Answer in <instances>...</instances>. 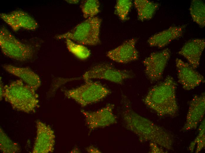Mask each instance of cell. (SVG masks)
<instances>
[{"label":"cell","instance_id":"obj_23","mask_svg":"<svg viewBox=\"0 0 205 153\" xmlns=\"http://www.w3.org/2000/svg\"><path fill=\"white\" fill-rule=\"evenodd\" d=\"M201 123L198 129V134L189 147V150L191 152H193L196 148L195 152L199 153L205 147V119H204Z\"/></svg>","mask_w":205,"mask_h":153},{"label":"cell","instance_id":"obj_9","mask_svg":"<svg viewBox=\"0 0 205 153\" xmlns=\"http://www.w3.org/2000/svg\"><path fill=\"white\" fill-rule=\"evenodd\" d=\"M114 105L108 104L105 107L94 112L81 110L85 119V123L90 130L109 126L116 123L117 118L113 113Z\"/></svg>","mask_w":205,"mask_h":153},{"label":"cell","instance_id":"obj_5","mask_svg":"<svg viewBox=\"0 0 205 153\" xmlns=\"http://www.w3.org/2000/svg\"><path fill=\"white\" fill-rule=\"evenodd\" d=\"M85 82L76 88L64 90L65 95L84 107L100 101L111 93L110 90L97 82L90 80Z\"/></svg>","mask_w":205,"mask_h":153},{"label":"cell","instance_id":"obj_12","mask_svg":"<svg viewBox=\"0 0 205 153\" xmlns=\"http://www.w3.org/2000/svg\"><path fill=\"white\" fill-rule=\"evenodd\" d=\"M37 137L32 151L33 153H49L54 150L55 136L49 126L38 120L36 122Z\"/></svg>","mask_w":205,"mask_h":153},{"label":"cell","instance_id":"obj_20","mask_svg":"<svg viewBox=\"0 0 205 153\" xmlns=\"http://www.w3.org/2000/svg\"><path fill=\"white\" fill-rule=\"evenodd\" d=\"M65 43L69 51L79 59L85 60L90 56V51L83 45L76 44L68 39H65Z\"/></svg>","mask_w":205,"mask_h":153},{"label":"cell","instance_id":"obj_22","mask_svg":"<svg viewBox=\"0 0 205 153\" xmlns=\"http://www.w3.org/2000/svg\"><path fill=\"white\" fill-rule=\"evenodd\" d=\"M100 3L97 0H85L81 1L80 7L83 17L85 19L92 17L100 11Z\"/></svg>","mask_w":205,"mask_h":153},{"label":"cell","instance_id":"obj_14","mask_svg":"<svg viewBox=\"0 0 205 153\" xmlns=\"http://www.w3.org/2000/svg\"><path fill=\"white\" fill-rule=\"evenodd\" d=\"M205 47L204 39H195L186 42L178 54L185 57L189 64L194 69L200 65L202 54Z\"/></svg>","mask_w":205,"mask_h":153},{"label":"cell","instance_id":"obj_25","mask_svg":"<svg viewBox=\"0 0 205 153\" xmlns=\"http://www.w3.org/2000/svg\"><path fill=\"white\" fill-rule=\"evenodd\" d=\"M0 16L1 18L10 26L14 31H17L20 29L16 24L14 18L9 13H1Z\"/></svg>","mask_w":205,"mask_h":153},{"label":"cell","instance_id":"obj_17","mask_svg":"<svg viewBox=\"0 0 205 153\" xmlns=\"http://www.w3.org/2000/svg\"><path fill=\"white\" fill-rule=\"evenodd\" d=\"M134 4L138 19L142 21L151 19L159 6L158 3L148 0H135Z\"/></svg>","mask_w":205,"mask_h":153},{"label":"cell","instance_id":"obj_1","mask_svg":"<svg viewBox=\"0 0 205 153\" xmlns=\"http://www.w3.org/2000/svg\"><path fill=\"white\" fill-rule=\"evenodd\" d=\"M122 100L120 116L126 129L136 135L141 142L155 143L168 150L172 149L173 139L168 131L133 111L126 96H123Z\"/></svg>","mask_w":205,"mask_h":153},{"label":"cell","instance_id":"obj_24","mask_svg":"<svg viewBox=\"0 0 205 153\" xmlns=\"http://www.w3.org/2000/svg\"><path fill=\"white\" fill-rule=\"evenodd\" d=\"M132 1L130 0H118L115 7V12L120 20L128 19V16L132 7Z\"/></svg>","mask_w":205,"mask_h":153},{"label":"cell","instance_id":"obj_11","mask_svg":"<svg viewBox=\"0 0 205 153\" xmlns=\"http://www.w3.org/2000/svg\"><path fill=\"white\" fill-rule=\"evenodd\" d=\"M205 113V93L195 95L190 102L186 120L182 130L196 129L203 119Z\"/></svg>","mask_w":205,"mask_h":153},{"label":"cell","instance_id":"obj_16","mask_svg":"<svg viewBox=\"0 0 205 153\" xmlns=\"http://www.w3.org/2000/svg\"><path fill=\"white\" fill-rule=\"evenodd\" d=\"M2 67L6 71L20 78L36 91L41 84L39 76L28 67H19L9 64L4 65Z\"/></svg>","mask_w":205,"mask_h":153},{"label":"cell","instance_id":"obj_27","mask_svg":"<svg viewBox=\"0 0 205 153\" xmlns=\"http://www.w3.org/2000/svg\"><path fill=\"white\" fill-rule=\"evenodd\" d=\"M87 152L90 153H100V151L97 148L93 147H90L87 148Z\"/></svg>","mask_w":205,"mask_h":153},{"label":"cell","instance_id":"obj_7","mask_svg":"<svg viewBox=\"0 0 205 153\" xmlns=\"http://www.w3.org/2000/svg\"><path fill=\"white\" fill-rule=\"evenodd\" d=\"M133 77V75L130 71L115 68L105 63L93 66L86 71L83 76L85 81L92 79H99L120 84H122L125 79Z\"/></svg>","mask_w":205,"mask_h":153},{"label":"cell","instance_id":"obj_4","mask_svg":"<svg viewBox=\"0 0 205 153\" xmlns=\"http://www.w3.org/2000/svg\"><path fill=\"white\" fill-rule=\"evenodd\" d=\"M102 19L94 16L89 18L70 31L56 36L57 39H68L83 45L96 46L101 43L100 29Z\"/></svg>","mask_w":205,"mask_h":153},{"label":"cell","instance_id":"obj_6","mask_svg":"<svg viewBox=\"0 0 205 153\" xmlns=\"http://www.w3.org/2000/svg\"><path fill=\"white\" fill-rule=\"evenodd\" d=\"M0 46L5 55L21 61L31 59L34 54L31 46L18 40L4 26L0 29Z\"/></svg>","mask_w":205,"mask_h":153},{"label":"cell","instance_id":"obj_19","mask_svg":"<svg viewBox=\"0 0 205 153\" xmlns=\"http://www.w3.org/2000/svg\"><path fill=\"white\" fill-rule=\"evenodd\" d=\"M190 13L194 22L201 27L205 26V5L201 0H193L191 2Z\"/></svg>","mask_w":205,"mask_h":153},{"label":"cell","instance_id":"obj_3","mask_svg":"<svg viewBox=\"0 0 205 153\" xmlns=\"http://www.w3.org/2000/svg\"><path fill=\"white\" fill-rule=\"evenodd\" d=\"M3 98L14 109L27 113L34 112L39 107L36 91L20 79L4 86L1 100Z\"/></svg>","mask_w":205,"mask_h":153},{"label":"cell","instance_id":"obj_2","mask_svg":"<svg viewBox=\"0 0 205 153\" xmlns=\"http://www.w3.org/2000/svg\"><path fill=\"white\" fill-rule=\"evenodd\" d=\"M176 84L171 76L153 87L143 99L144 103L160 116L174 117L178 107L176 99Z\"/></svg>","mask_w":205,"mask_h":153},{"label":"cell","instance_id":"obj_18","mask_svg":"<svg viewBox=\"0 0 205 153\" xmlns=\"http://www.w3.org/2000/svg\"><path fill=\"white\" fill-rule=\"evenodd\" d=\"M14 18L21 28L29 30L36 29L38 24L34 19L27 13L21 10L14 11L9 13Z\"/></svg>","mask_w":205,"mask_h":153},{"label":"cell","instance_id":"obj_10","mask_svg":"<svg viewBox=\"0 0 205 153\" xmlns=\"http://www.w3.org/2000/svg\"><path fill=\"white\" fill-rule=\"evenodd\" d=\"M176 65L178 82L185 90L193 89L204 82L203 76L189 64L177 58L176 60Z\"/></svg>","mask_w":205,"mask_h":153},{"label":"cell","instance_id":"obj_28","mask_svg":"<svg viewBox=\"0 0 205 153\" xmlns=\"http://www.w3.org/2000/svg\"><path fill=\"white\" fill-rule=\"evenodd\" d=\"M68 3L70 4H76L78 3L79 0H66Z\"/></svg>","mask_w":205,"mask_h":153},{"label":"cell","instance_id":"obj_15","mask_svg":"<svg viewBox=\"0 0 205 153\" xmlns=\"http://www.w3.org/2000/svg\"><path fill=\"white\" fill-rule=\"evenodd\" d=\"M185 26H173L156 33L150 37L147 42L151 46L162 48L172 41L181 37Z\"/></svg>","mask_w":205,"mask_h":153},{"label":"cell","instance_id":"obj_21","mask_svg":"<svg viewBox=\"0 0 205 153\" xmlns=\"http://www.w3.org/2000/svg\"><path fill=\"white\" fill-rule=\"evenodd\" d=\"M0 149L3 153L19 152L21 149L16 143L12 141L1 127L0 129Z\"/></svg>","mask_w":205,"mask_h":153},{"label":"cell","instance_id":"obj_13","mask_svg":"<svg viewBox=\"0 0 205 153\" xmlns=\"http://www.w3.org/2000/svg\"><path fill=\"white\" fill-rule=\"evenodd\" d=\"M137 41V39L135 38L128 40L108 51L107 55L113 61L121 63L136 60L138 58V52L135 46Z\"/></svg>","mask_w":205,"mask_h":153},{"label":"cell","instance_id":"obj_8","mask_svg":"<svg viewBox=\"0 0 205 153\" xmlns=\"http://www.w3.org/2000/svg\"><path fill=\"white\" fill-rule=\"evenodd\" d=\"M170 55V50L166 49L152 53L144 60L145 72L150 81H158L162 78Z\"/></svg>","mask_w":205,"mask_h":153},{"label":"cell","instance_id":"obj_26","mask_svg":"<svg viewBox=\"0 0 205 153\" xmlns=\"http://www.w3.org/2000/svg\"><path fill=\"white\" fill-rule=\"evenodd\" d=\"M155 143L150 142V153H165L164 151Z\"/></svg>","mask_w":205,"mask_h":153}]
</instances>
